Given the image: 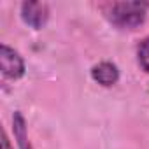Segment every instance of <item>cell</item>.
<instances>
[{"instance_id": "cell-4", "label": "cell", "mask_w": 149, "mask_h": 149, "mask_svg": "<svg viewBox=\"0 0 149 149\" xmlns=\"http://www.w3.org/2000/svg\"><path fill=\"white\" fill-rule=\"evenodd\" d=\"M91 77L104 88H111L119 81V70L111 61H100L91 68Z\"/></svg>"}, {"instance_id": "cell-6", "label": "cell", "mask_w": 149, "mask_h": 149, "mask_svg": "<svg viewBox=\"0 0 149 149\" xmlns=\"http://www.w3.org/2000/svg\"><path fill=\"white\" fill-rule=\"evenodd\" d=\"M137 58H139L140 67L149 74V37H146L139 44V47H137Z\"/></svg>"}, {"instance_id": "cell-3", "label": "cell", "mask_w": 149, "mask_h": 149, "mask_svg": "<svg viewBox=\"0 0 149 149\" xmlns=\"http://www.w3.org/2000/svg\"><path fill=\"white\" fill-rule=\"evenodd\" d=\"M21 19L32 26L33 30H40L46 26L49 19V6L46 2H23L21 4Z\"/></svg>"}, {"instance_id": "cell-5", "label": "cell", "mask_w": 149, "mask_h": 149, "mask_svg": "<svg viewBox=\"0 0 149 149\" xmlns=\"http://www.w3.org/2000/svg\"><path fill=\"white\" fill-rule=\"evenodd\" d=\"M13 133L16 139V144L19 149H33L30 139H28V130H26V121L19 111L13 114Z\"/></svg>"}, {"instance_id": "cell-7", "label": "cell", "mask_w": 149, "mask_h": 149, "mask_svg": "<svg viewBox=\"0 0 149 149\" xmlns=\"http://www.w3.org/2000/svg\"><path fill=\"white\" fill-rule=\"evenodd\" d=\"M2 149H13V147H11V142H9V139H7V133H6V132L2 133Z\"/></svg>"}, {"instance_id": "cell-2", "label": "cell", "mask_w": 149, "mask_h": 149, "mask_svg": "<svg viewBox=\"0 0 149 149\" xmlns=\"http://www.w3.org/2000/svg\"><path fill=\"white\" fill-rule=\"evenodd\" d=\"M0 70L7 79H19L25 76V61L18 51L9 47L7 44L0 46Z\"/></svg>"}, {"instance_id": "cell-1", "label": "cell", "mask_w": 149, "mask_h": 149, "mask_svg": "<svg viewBox=\"0 0 149 149\" xmlns=\"http://www.w3.org/2000/svg\"><path fill=\"white\" fill-rule=\"evenodd\" d=\"M147 9V2H112L107 9V18L121 30H133L144 23Z\"/></svg>"}]
</instances>
